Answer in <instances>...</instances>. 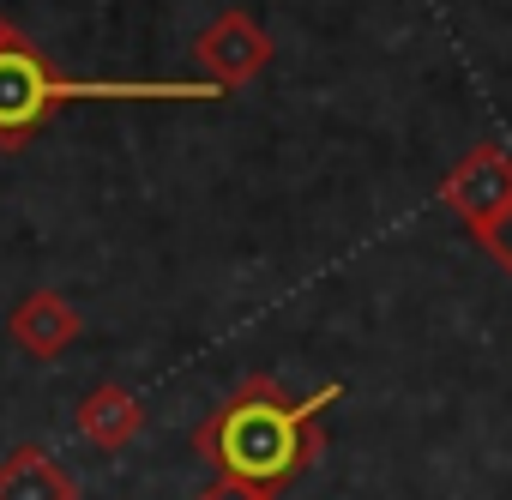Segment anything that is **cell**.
<instances>
[{"instance_id":"8992f818","label":"cell","mask_w":512,"mask_h":500,"mask_svg":"<svg viewBox=\"0 0 512 500\" xmlns=\"http://www.w3.org/2000/svg\"><path fill=\"white\" fill-rule=\"evenodd\" d=\"M79 434H85L97 452H121V446H133V440L145 434V404H139L127 386L103 380V386H91L85 404H79Z\"/></svg>"},{"instance_id":"7a4b0ae2","label":"cell","mask_w":512,"mask_h":500,"mask_svg":"<svg viewBox=\"0 0 512 500\" xmlns=\"http://www.w3.org/2000/svg\"><path fill=\"white\" fill-rule=\"evenodd\" d=\"M211 79H61L55 61L25 37L0 49V145L37 139L67 103H211Z\"/></svg>"},{"instance_id":"277c9868","label":"cell","mask_w":512,"mask_h":500,"mask_svg":"<svg viewBox=\"0 0 512 500\" xmlns=\"http://www.w3.org/2000/svg\"><path fill=\"white\" fill-rule=\"evenodd\" d=\"M193 61H199V73L217 91H241V85H253L272 67V31L253 19L247 7H229V13H217L193 37Z\"/></svg>"},{"instance_id":"ba28073f","label":"cell","mask_w":512,"mask_h":500,"mask_svg":"<svg viewBox=\"0 0 512 500\" xmlns=\"http://www.w3.org/2000/svg\"><path fill=\"white\" fill-rule=\"evenodd\" d=\"M482 247H488V260H494V266H500V272L512 278V211H506V223H500V229H494V235H488Z\"/></svg>"},{"instance_id":"52a82bcc","label":"cell","mask_w":512,"mask_h":500,"mask_svg":"<svg viewBox=\"0 0 512 500\" xmlns=\"http://www.w3.org/2000/svg\"><path fill=\"white\" fill-rule=\"evenodd\" d=\"M0 500H79V482L43 446H13L0 458Z\"/></svg>"},{"instance_id":"6da1fadb","label":"cell","mask_w":512,"mask_h":500,"mask_svg":"<svg viewBox=\"0 0 512 500\" xmlns=\"http://www.w3.org/2000/svg\"><path fill=\"white\" fill-rule=\"evenodd\" d=\"M344 398L338 380H326L320 392H290L278 374H247L199 428H193V452L223 476L241 482L253 494H284L326 446L320 416Z\"/></svg>"},{"instance_id":"30bf717a","label":"cell","mask_w":512,"mask_h":500,"mask_svg":"<svg viewBox=\"0 0 512 500\" xmlns=\"http://www.w3.org/2000/svg\"><path fill=\"white\" fill-rule=\"evenodd\" d=\"M13 43H25V37H19V25L7 13H0V49H13Z\"/></svg>"},{"instance_id":"5b68a950","label":"cell","mask_w":512,"mask_h":500,"mask_svg":"<svg viewBox=\"0 0 512 500\" xmlns=\"http://www.w3.org/2000/svg\"><path fill=\"white\" fill-rule=\"evenodd\" d=\"M7 338H13V350H25L31 362H55V356L73 350V338H79V308H73L61 290H31V296L13 302Z\"/></svg>"},{"instance_id":"9c48e42d","label":"cell","mask_w":512,"mask_h":500,"mask_svg":"<svg viewBox=\"0 0 512 500\" xmlns=\"http://www.w3.org/2000/svg\"><path fill=\"white\" fill-rule=\"evenodd\" d=\"M199 500H272V494H253V488H241V482H223V476H217Z\"/></svg>"},{"instance_id":"3957f363","label":"cell","mask_w":512,"mask_h":500,"mask_svg":"<svg viewBox=\"0 0 512 500\" xmlns=\"http://www.w3.org/2000/svg\"><path fill=\"white\" fill-rule=\"evenodd\" d=\"M440 205L476 241H488L512 211V151L506 145H476L470 157H458V169L440 181Z\"/></svg>"}]
</instances>
